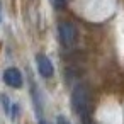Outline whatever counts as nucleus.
Returning <instances> with one entry per match:
<instances>
[{
  "label": "nucleus",
  "mask_w": 124,
  "mask_h": 124,
  "mask_svg": "<svg viewBox=\"0 0 124 124\" xmlns=\"http://www.w3.org/2000/svg\"><path fill=\"white\" fill-rule=\"evenodd\" d=\"M36 63H38V71H39L41 77H44V78H51L53 77L54 68H53L51 60L46 54H38L36 56Z\"/></svg>",
  "instance_id": "nucleus-3"
},
{
  "label": "nucleus",
  "mask_w": 124,
  "mask_h": 124,
  "mask_svg": "<svg viewBox=\"0 0 124 124\" xmlns=\"http://www.w3.org/2000/svg\"><path fill=\"white\" fill-rule=\"evenodd\" d=\"M66 2H68V0H53V5H54L56 9H63V7L66 5Z\"/></svg>",
  "instance_id": "nucleus-5"
},
{
  "label": "nucleus",
  "mask_w": 124,
  "mask_h": 124,
  "mask_svg": "<svg viewBox=\"0 0 124 124\" xmlns=\"http://www.w3.org/2000/svg\"><path fill=\"white\" fill-rule=\"evenodd\" d=\"M71 102H73V107L75 110L85 117L88 116V105H90V97H88V88L85 85H77L75 90H73V95H71Z\"/></svg>",
  "instance_id": "nucleus-1"
},
{
  "label": "nucleus",
  "mask_w": 124,
  "mask_h": 124,
  "mask_svg": "<svg viewBox=\"0 0 124 124\" xmlns=\"http://www.w3.org/2000/svg\"><path fill=\"white\" fill-rule=\"evenodd\" d=\"M58 32H60V39L65 46H71L77 39V29L71 22H61L60 27H58Z\"/></svg>",
  "instance_id": "nucleus-2"
},
{
  "label": "nucleus",
  "mask_w": 124,
  "mask_h": 124,
  "mask_svg": "<svg viewBox=\"0 0 124 124\" xmlns=\"http://www.w3.org/2000/svg\"><path fill=\"white\" fill-rule=\"evenodd\" d=\"M4 80L9 87L12 88H21L22 87V75L17 68H9L4 71Z\"/></svg>",
  "instance_id": "nucleus-4"
},
{
  "label": "nucleus",
  "mask_w": 124,
  "mask_h": 124,
  "mask_svg": "<svg viewBox=\"0 0 124 124\" xmlns=\"http://www.w3.org/2000/svg\"><path fill=\"white\" fill-rule=\"evenodd\" d=\"M39 124H49V122H48L46 119H41V121H39Z\"/></svg>",
  "instance_id": "nucleus-7"
},
{
  "label": "nucleus",
  "mask_w": 124,
  "mask_h": 124,
  "mask_svg": "<svg viewBox=\"0 0 124 124\" xmlns=\"http://www.w3.org/2000/svg\"><path fill=\"white\" fill-rule=\"evenodd\" d=\"M56 122H58V124H70V121H68V119H66L65 116H58Z\"/></svg>",
  "instance_id": "nucleus-6"
}]
</instances>
